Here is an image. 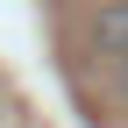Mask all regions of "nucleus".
Instances as JSON below:
<instances>
[{
	"mask_svg": "<svg viewBox=\"0 0 128 128\" xmlns=\"http://www.w3.org/2000/svg\"><path fill=\"white\" fill-rule=\"evenodd\" d=\"M121 78H128V71H121Z\"/></svg>",
	"mask_w": 128,
	"mask_h": 128,
	"instance_id": "2",
	"label": "nucleus"
},
{
	"mask_svg": "<svg viewBox=\"0 0 128 128\" xmlns=\"http://www.w3.org/2000/svg\"><path fill=\"white\" fill-rule=\"evenodd\" d=\"M100 57H114L128 71V0L121 7H100Z\"/></svg>",
	"mask_w": 128,
	"mask_h": 128,
	"instance_id": "1",
	"label": "nucleus"
}]
</instances>
